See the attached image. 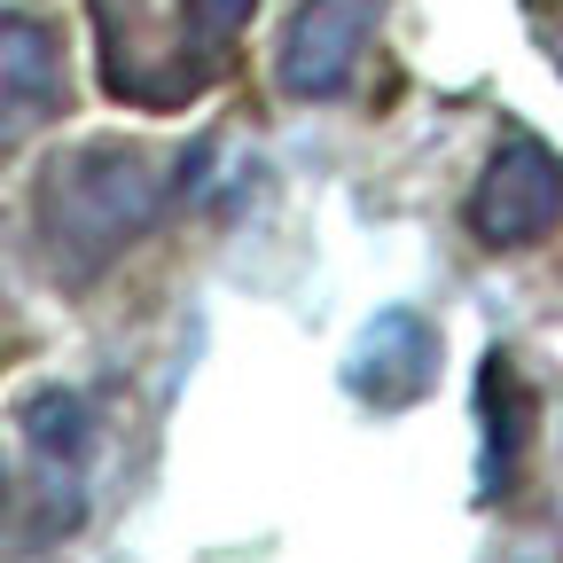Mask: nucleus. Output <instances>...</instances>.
<instances>
[{
  "instance_id": "f257e3e1",
  "label": "nucleus",
  "mask_w": 563,
  "mask_h": 563,
  "mask_svg": "<svg viewBox=\"0 0 563 563\" xmlns=\"http://www.w3.org/2000/svg\"><path fill=\"white\" fill-rule=\"evenodd\" d=\"M165 196L173 188L150 173V157L133 141H87V150L55 157V173L40 188V228H47L55 258L70 266V282H87L157 220Z\"/></svg>"
},
{
  "instance_id": "f03ea898",
  "label": "nucleus",
  "mask_w": 563,
  "mask_h": 563,
  "mask_svg": "<svg viewBox=\"0 0 563 563\" xmlns=\"http://www.w3.org/2000/svg\"><path fill=\"white\" fill-rule=\"evenodd\" d=\"M555 211H563V165H555V150H540V141H509V150H493V165L470 188V228L493 251L540 243L555 228Z\"/></svg>"
},
{
  "instance_id": "7ed1b4c3",
  "label": "nucleus",
  "mask_w": 563,
  "mask_h": 563,
  "mask_svg": "<svg viewBox=\"0 0 563 563\" xmlns=\"http://www.w3.org/2000/svg\"><path fill=\"white\" fill-rule=\"evenodd\" d=\"M384 16V0H298L290 32H282V87L298 102H336L352 87L368 32Z\"/></svg>"
},
{
  "instance_id": "20e7f679",
  "label": "nucleus",
  "mask_w": 563,
  "mask_h": 563,
  "mask_svg": "<svg viewBox=\"0 0 563 563\" xmlns=\"http://www.w3.org/2000/svg\"><path fill=\"white\" fill-rule=\"evenodd\" d=\"M431 384H439V329L422 321V313H407V306L376 313L368 336L352 344V361H344V391L368 399V407H384V415L391 407H415Z\"/></svg>"
},
{
  "instance_id": "39448f33",
  "label": "nucleus",
  "mask_w": 563,
  "mask_h": 563,
  "mask_svg": "<svg viewBox=\"0 0 563 563\" xmlns=\"http://www.w3.org/2000/svg\"><path fill=\"white\" fill-rule=\"evenodd\" d=\"M95 32H102V87L125 95V102H188L203 87V63H173L157 40H150V16L141 0H95Z\"/></svg>"
},
{
  "instance_id": "423d86ee",
  "label": "nucleus",
  "mask_w": 563,
  "mask_h": 563,
  "mask_svg": "<svg viewBox=\"0 0 563 563\" xmlns=\"http://www.w3.org/2000/svg\"><path fill=\"white\" fill-rule=\"evenodd\" d=\"M63 110V47L47 24L0 9V150H16Z\"/></svg>"
},
{
  "instance_id": "0eeeda50",
  "label": "nucleus",
  "mask_w": 563,
  "mask_h": 563,
  "mask_svg": "<svg viewBox=\"0 0 563 563\" xmlns=\"http://www.w3.org/2000/svg\"><path fill=\"white\" fill-rule=\"evenodd\" d=\"M24 439H32V462L79 501V477H87V454H95V415L87 399L70 391H32L24 399Z\"/></svg>"
},
{
  "instance_id": "6e6552de",
  "label": "nucleus",
  "mask_w": 563,
  "mask_h": 563,
  "mask_svg": "<svg viewBox=\"0 0 563 563\" xmlns=\"http://www.w3.org/2000/svg\"><path fill=\"white\" fill-rule=\"evenodd\" d=\"M477 415H485V477H477V493H485V501H501V493H509V470H517V391H509V361H501V352L485 361V399H477Z\"/></svg>"
},
{
  "instance_id": "1a4fd4ad",
  "label": "nucleus",
  "mask_w": 563,
  "mask_h": 563,
  "mask_svg": "<svg viewBox=\"0 0 563 563\" xmlns=\"http://www.w3.org/2000/svg\"><path fill=\"white\" fill-rule=\"evenodd\" d=\"M251 9H258V0H188V47L196 55H211V47H228L243 24H251Z\"/></svg>"
},
{
  "instance_id": "9d476101",
  "label": "nucleus",
  "mask_w": 563,
  "mask_h": 563,
  "mask_svg": "<svg viewBox=\"0 0 563 563\" xmlns=\"http://www.w3.org/2000/svg\"><path fill=\"white\" fill-rule=\"evenodd\" d=\"M0 517H9V470H0Z\"/></svg>"
}]
</instances>
